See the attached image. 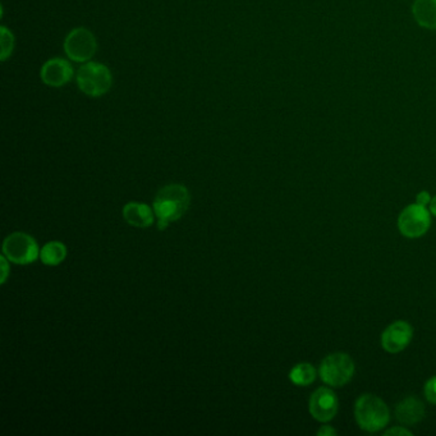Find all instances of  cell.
<instances>
[{"instance_id":"cell-2","label":"cell","mask_w":436,"mask_h":436,"mask_svg":"<svg viewBox=\"0 0 436 436\" xmlns=\"http://www.w3.org/2000/svg\"><path fill=\"white\" fill-rule=\"evenodd\" d=\"M355 416L361 429L375 432L384 429L389 422V409L379 397L364 394L355 406Z\"/></svg>"},{"instance_id":"cell-20","label":"cell","mask_w":436,"mask_h":436,"mask_svg":"<svg viewBox=\"0 0 436 436\" xmlns=\"http://www.w3.org/2000/svg\"><path fill=\"white\" fill-rule=\"evenodd\" d=\"M430 201H431V197H430L429 192H426V191H422V192L418 193L417 194V204H420V205H423V206H426L428 204H430Z\"/></svg>"},{"instance_id":"cell-12","label":"cell","mask_w":436,"mask_h":436,"mask_svg":"<svg viewBox=\"0 0 436 436\" xmlns=\"http://www.w3.org/2000/svg\"><path fill=\"white\" fill-rule=\"evenodd\" d=\"M397 420L404 425H415L421 421L425 416V408L421 401L414 397H408L397 406Z\"/></svg>"},{"instance_id":"cell-1","label":"cell","mask_w":436,"mask_h":436,"mask_svg":"<svg viewBox=\"0 0 436 436\" xmlns=\"http://www.w3.org/2000/svg\"><path fill=\"white\" fill-rule=\"evenodd\" d=\"M191 205V194L187 187L172 183L161 187L154 199L152 209L157 216V228L164 230L172 223L186 214Z\"/></svg>"},{"instance_id":"cell-6","label":"cell","mask_w":436,"mask_h":436,"mask_svg":"<svg viewBox=\"0 0 436 436\" xmlns=\"http://www.w3.org/2000/svg\"><path fill=\"white\" fill-rule=\"evenodd\" d=\"M98 43L90 29L85 27L72 29L65 40L67 57L77 63H86L95 55Z\"/></svg>"},{"instance_id":"cell-8","label":"cell","mask_w":436,"mask_h":436,"mask_svg":"<svg viewBox=\"0 0 436 436\" xmlns=\"http://www.w3.org/2000/svg\"><path fill=\"white\" fill-rule=\"evenodd\" d=\"M310 414L315 420L328 422L334 418L338 411V399L333 390L328 388H319L315 390L308 403Z\"/></svg>"},{"instance_id":"cell-7","label":"cell","mask_w":436,"mask_h":436,"mask_svg":"<svg viewBox=\"0 0 436 436\" xmlns=\"http://www.w3.org/2000/svg\"><path fill=\"white\" fill-rule=\"evenodd\" d=\"M430 213L423 205L414 204L402 211L398 218V228L408 238L421 237L429 230Z\"/></svg>"},{"instance_id":"cell-19","label":"cell","mask_w":436,"mask_h":436,"mask_svg":"<svg viewBox=\"0 0 436 436\" xmlns=\"http://www.w3.org/2000/svg\"><path fill=\"white\" fill-rule=\"evenodd\" d=\"M384 434H385V435H412V432H411V431H408L407 429H404V428H402V426L388 430V431H385Z\"/></svg>"},{"instance_id":"cell-5","label":"cell","mask_w":436,"mask_h":436,"mask_svg":"<svg viewBox=\"0 0 436 436\" xmlns=\"http://www.w3.org/2000/svg\"><path fill=\"white\" fill-rule=\"evenodd\" d=\"M319 372L325 384L343 386L352 379L355 374V364L348 355L334 353L322 359Z\"/></svg>"},{"instance_id":"cell-3","label":"cell","mask_w":436,"mask_h":436,"mask_svg":"<svg viewBox=\"0 0 436 436\" xmlns=\"http://www.w3.org/2000/svg\"><path fill=\"white\" fill-rule=\"evenodd\" d=\"M77 85L87 96L100 98L112 88L113 77L107 65L87 62L79 70Z\"/></svg>"},{"instance_id":"cell-16","label":"cell","mask_w":436,"mask_h":436,"mask_svg":"<svg viewBox=\"0 0 436 436\" xmlns=\"http://www.w3.org/2000/svg\"><path fill=\"white\" fill-rule=\"evenodd\" d=\"M0 46H1L0 59L4 62V60H7L8 57H11L13 48H15L13 34L6 27L0 29Z\"/></svg>"},{"instance_id":"cell-17","label":"cell","mask_w":436,"mask_h":436,"mask_svg":"<svg viewBox=\"0 0 436 436\" xmlns=\"http://www.w3.org/2000/svg\"><path fill=\"white\" fill-rule=\"evenodd\" d=\"M423 392H425L426 399H428L430 403L436 404V376L431 378V379L426 383Z\"/></svg>"},{"instance_id":"cell-15","label":"cell","mask_w":436,"mask_h":436,"mask_svg":"<svg viewBox=\"0 0 436 436\" xmlns=\"http://www.w3.org/2000/svg\"><path fill=\"white\" fill-rule=\"evenodd\" d=\"M315 378H316V371L312 365H310L308 362L294 366L289 372V379L296 385H310L314 381Z\"/></svg>"},{"instance_id":"cell-18","label":"cell","mask_w":436,"mask_h":436,"mask_svg":"<svg viewBox=\"0 0 436 436\" xmlns=\"http://www.w3.org/2000/svg\"><path fill=\"white\" fill-rule=\"evenodd\" d=\"M9 260L4 255H1L0 258V266H1V284L6 283L8 277H9Z\"/></svg>"},{"instance_id":"cell-21","label":"cell","mask_w":436,"mask_h":436,"mask_svg":"<svg viewBox=\"0 0 436 436\" xmlns=\"http://www.w3.org/2000/svg\"><path fill=\"white\" fill-rule=\"evenodd\" d=\"M317 435L320 436H333L336 435V430L333 429L331 426H322V429L317 431Z\"/></svg>"},{"instance_id":"cell-4","label":"cell","mask_w":436,"mask_h":436,"mask_svg":"<svg viewBox=\"0 0 436 436\" xmlns=\"http://www.w3.org/2000/svg\"><path fill=\"white\" fill-rule=\"evenodd\" d=\"M3 255L17 265H29L40 258V249L34 237L23 232L11 233L3 242Z\"/></svg>"},{"instance_id":"cell-13","label":"cell","mask_w":436,"mask_h":436,"mask_svg":"<svg viewBox=\"0 0 436 436\" xmlns=\"http://www.w3.org/2000/svg\"><path fill=\"white\" fill-rule=\"evenodd\" d=\"M412 12L420 26L436 29V0H415Z\"/></svg>"},{"instance_id":"cell-22","label":"cell","mask_w":436,"mask_h":436,"mask_svg":"<svg viewBox=\"0 0 436 436\" xmlns=\"http://www.w3.org/2000/svg\"><path fill=\"white\" fill-rule=\"evenodd\" d=\"M430 211L436 216V196L430 201Z\"/></svg>"},{"instance_id":"cell-14","label":"cell","mask_w":436,"mask_h":436,"mask_svg":"<svg viewBox=\"0 0 436 436\" xmlns=\"http://www.w3.org/2000/svg\"><path fill=\"white\" fill-rule=\"evenodd\" d=\"M67 258V247L59 241H51L40 250V260L46 266H58Z\"/></svg>"},{"instance_id":"cell-10","label":"cell","mask_w":436,"mask_h":436,"mask_svg":"<svg viewBox=\"0 0 436 436\" xmlns=\"http://www.w3.org/2000/svg\"><path fill=\"white\" fill-rule=\"evenodd\" d=\"M414 331L407 322L390 324L381 334V345L389 353H398L412 341Z\"/></svg>"},{"instance_id":"cell-9","label":"cell","mask_w":436,"mask_h":436,"mask_svg":"<svg viewBox=\"0 0 436 436\" xmlns=\"http://www.w3.org/2000/svg\"><path fill=\"white\" fill-rule=\"evenodd\" d=\"M40 77L46 86H65L73 77V67L63 58H53L44 63Z\"/></svg>"},{"instance_id":"cell-11","label":"cell","mask_w":436,"mask_h":436,"mask_svg":"<svg viewBox=\"0 0 436 436\" xmlns=\"http://www.w3.org/2000/svg\"><path fill=\"white\" fill-rule=\"evenodd\" d=\"M122 214L124 220L136 228H149L154 224V209L146 204L127 202L123 206Z\"/></svg>"}]
</instances>
